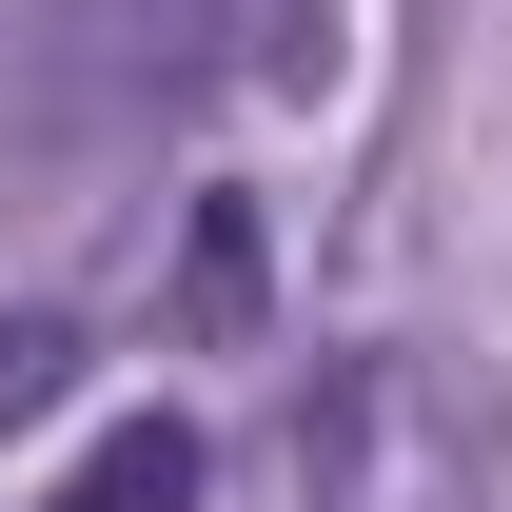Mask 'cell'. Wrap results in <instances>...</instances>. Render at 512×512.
I'll return each mask as SVG.
<instances>
[{
	"label": "cell",
	"instance_id": "1",
	"mask_svg": "<svg viewBox=\"0 0 512 512\" xmlns=\"http://www.w3.org/2000/svg\"><path fill=\"white\" fill-rule=\"evenodd\" d=\"M40 512H197V434H178V414H119Z\"/></svg>",
	"mask_w": 512,
	"mask_h": 512
},
{
	"label": "cell",
	"instance_id": "2",
	"mask_svg": "<svg viewBox=\"0 0 512 512\" xmlns=\"http://www.w3.org/2000/svg\"><path fill=\"white\" fill-rule=\"evenodd\" d=\"M60 375H79V335H60V316H0V434H20Z\"/></svg>",
	"mask_w": 512,
	"mask_h": 512
}]
</instances>
